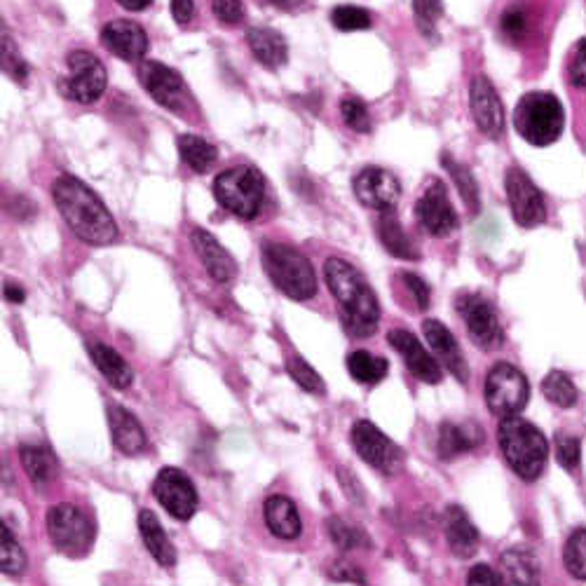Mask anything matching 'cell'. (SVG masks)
<instances>
[{"mask_svg": "<svg viewBox=\"0 0 586 586\" xmlns=\"http://www.w3.org/2000/svg\"><path fill=\"white\" fill-rule=\"evenodd\" d=\"M467 586H502V579L486 563L474 565L467 575Z\"/></svg>", "mask_w": 586, "mask_h": 586, "instance_id": "49", "label": "cell"}, {"mask_svg": "<svg viewBox=\"0 0 586 586\" xmlns=\"http://www.w3.org/2000/svg\"><path fill=\"white\" fill-rule=\"evenodd\" d=\"M87 352H90L94 366L101 371V376H104L115 390H127V387L134 383L132 366H129L127 361L122 359V354L115 352L113 347L94 340V343L87 345Z\"/></svg>", "mask_w": 586, "mask_h": 586, "instance_id": "27", "label": "cell"}, {"mask_svg": "<svg viewBox=\"0 0 586 586\" xmlns=\"http://www.w3.org/2000/svg\"><path fill=\"white\" fill-rule=\"evenodd\" d=\"M331 577L338 579V582H357V584H366L364 575H361L357 565L350 563H336L331 568Z\"/></svg>", "mask_w": 586, "mask_h": 586, "instance_id": "50", "label": "cell"}, {"mask_svg": "<svg viewBox=\"0 0 586 586\" xmlns=\"http://www.w3.org/2000/svg\"><path fill=\"white\" fill-rule=\"evenodd\" d=\"M509 209L521 228H537L547 221V200L535 181L519 167H509L504 174Z\"/></svg>", "mask_w": 586, "mask_h": 586, "instance_id": "11", "label": "cell"}, {"mask_svg": "<svg viewBox=\"0 0 586 586\" xmlns=\"http://www.w3.org/2000/svg\"><path fill=\"white\" fill-rule=\"evenodd\" d=\"M52 197L66 226L83 242L92 247H106L118 240V226H115L111 211L106 209L101 197L76 176L61 174L52 186Z\"/></svg>", "mask_w": 586, "mask_h": 586, "instance_id": "1", "label": "cell"}, {"mask_svg": "<svg viewBox=\"0 0 586 586\" xmlns=\"http://www.w3.org/2000/svg\"><path fill=\"white\" fill-rule=\"evenodd\" d=\"M68 76L61 80V92L78 104H94L106 92V68L87 50H73L66 59Z\"/></svg>", "mask_w": 586, "mask_h": 586, "instance_id": "10", "label": "cell"}, {"mask_svg": "<svg viewBox=\"0 0 586 586\" xmlns=\"http://www.w3.org/2000/svg\"><path fill=\"white\" fill-rule=\"evenodd\" d=\"M401 282L406 284L408 293L413 296L415 305H418V310H427L429 308V301H432V289H429V284L425 279L413 275V272H401Z\"/></svg>", "mask_w": 586, "mask_h": 586, "instance_id": "46", "label": "cell"}, {"mask_svg": "<svg viewBox=\"0 0 586 586\" xmlns=\"http://www.w3.org/2000/svg\"><path fill=\"white\" fill-rule=\"evenodd\" d=\"M500 29L509 40H521L523 36H526V31H528L526 8L516 3V5H511V8L504 10L502 19H500Z\"/></svg>", "mask_w": 586, "mask_h": 586, "instance_id": "43", "label": "cell"}, {"mask_svg": "<svg viewBox=\"0 0 586 586\" xmlns=\"http://www.w3.org/2000/svg\"><path fill=\"white\" fill-rule=\"evenodd\" d=\"M565 570L575 579H586V528H577L563 549Z\"/></svg>", "mask_w": 586, "mask_h": 586, "instance_id": "38", "label": "cell"}, {"mask_svg": "<svg viewBox=\"0 0 586 586\" xmlns=\"http://www.w3.org/2000/svg\"><path fill=\"white\" fill-rule=\"evenodd\" d=\"M286 371H289V376L296 380L298 387H303L305 392L310 394H324L326 387H324V380L319 373L312 369L308 361L301 359V357H293L286 361Z\"/></svg>", "mask_w": 586, "mask_h": 586, "instance_id": "41", "label": "cell"}, {"mask_svg": "<svg viewBox=\"0 0 586 586\" xmlns=\"http://www.w3.org/2000/svg\"><path fill=\"white\" fill-rule=\"evenodd\" d=\"M354 195L364 207L383 211H392L394 204L401 197L399 179L392 172H387L383 167H366L354 176L352 181Z\"/></svg>", "mask_w": 586, "mask_h": 586, "instance_id": "16", "label": "cell"}, {"mask_svg": "<svg viewBox=\"0 0 586 586\" xmlns=\"http://www.w3.org/2000/svg\"><path fill=\"white\" fill-rule=\"evenodd\" d=\"M455 305H458L462 322H465L469 338L474 340L476 347L486 352L502 347L504 331L493 303L486 301L479 293H462Z\"/></svg>", "mask_w": 586, "mask_h": 586, "instance_id": "12", "label": "cell"}, {"mask_svg": "<svg viewBox=\"0 0 586 586\" xmlns=\"http://www.w3.org/2000/svg\"><path fill=\"white\" fill-rule=\"evenodd\" d=\"M211 10H214V17L218 22L228 26L242 22L244 17L242 0H211Z\"/></svg>", "mask_w": 586, "mask_h": 586, "instance_id": "48", "label": "cell"}, {"mask_svg": "<svg viewBox=\"0 0 586 586\" xmlns=\"http://www.w3.org/2000/svg\"><path fill=\"white\" fill-rule=\"evenodd\" d=\"M556 458L558 465L568 469V472H575L579 467V458H582V446H579V439L575 436H556Z\"/></svg>", "mask_w": 586, "mask_h": 586, "instance_id": "44", "label": "cell"}, {"mask_svg": "<svg viewBox=\"0 0 586 586\" xmlns=\"http://www.w3.org/2000/svg\"><path fill=\"white\" fill-rule=\"evenodd\" d=\"M413 17L422 36L427 40H436L439 22L444 17V5H441V0H413Z\"/></svg>", "mask_w": 586, "mask_h": 586, "instance_id": "37", "label": "cell"}, {"mask_svg": "<svg viewBox=\"0 0 586 586\" xmlns=\"http://www.w3.org/2000/svg\"><path fill=\"white\" fill-rule=\"evenodd\" d=\"M568 78L572 87L586 90V40H579L568 64Z\"/></svg>", "mask_w": 586, "mask_h": 586, "instance_id": "47", "label": "cell"}, {"mask_svg": "<svg viewBox=\"0 0 586 586\" xmlns=\"http://www.w3.org/2000/svg\"><path fill=\"white\" fill-rule=\"evenodd\" d=\"M415 218H418L422 230L432 237H448L458 230V211L453 209L448 190L439 179L427 183L425 193L415 204Z\"/></svg>", "mask_w": 586, "mask_h": 586, "instance_id": "13", "label": "cell"}, {"mask_svg": "<svg viewBox=\"0 0 586 586\" xmlns=\"http://www.w3.org/2000/svg\"><path fill=\"white\" fill-rule=\"evenodd\" d=\"M481 429L476 425H455V422H444L439 429V444L436 451L444 460H453L462 453H469L479 446Z\"/></svg>", "mask_w": 586, "mask_h": 586, "instance_id": "29", "label": "cell"}, {"mask_svg": "<svg viewBox=\"0 0 586 586\" xmlns=\"http://www.w3.org/2000/svg\"><path fill=\"white\" fill-rule=\"evenodd\" d=\"M139 78L143 90L151 94L153 101H158L162 108L174 113H183L188 106L186 83L174 68H169L160 61H146L139 68Z\"/></svg>", "mask_w": 586, "mask_h": 586, "instance_id": "15", "label": "cell"}, {"mask_svg": "<svg viewBox=\"0 0 586 586\" xmlns=\"http://www.w3.org/2000/svg\"><path fill=\"white\" fill-rule=\"evenodd\" d=\"M441 162H444L446 172L451 174L455 188H458V193L462 197V202L467 204V209L472 211V214H479V209H481V195H479V183H476L474 174L469 172V169L465 165H460L458 160L451 158V155H448V153L441 155Z\"/></svg>", "mask_w": 586, "mask_h": 586, "instance_id": "34", "label": "cell"}, {"mask_svg": "<svg viewBox=\"0 0 586 586\" xmlns=\"http://www.w3.org/2000/svg\"><path fill=\"white\" fill-rule=\"evenodd\" d=\"M247 43L258 64L265 68H279L289 59V45L275 29H249Z\"/></svg>", "mask_w": 586, "mask_h": 586, "instance_id": "28", "label": "cell"}, {"mask_svg": "<svg viewBox=\"0 0 586 586\" xmlns=\"http://www.w3.org/2000/svg\"><path fill=\"white\" fill-rule=\"evenodd\" d=\"M214 197L230 214L251 221V218L261 214L265 200V179L258 169L249 165L230 167L216 176Z\"/></svg>", "mask_w": 586, "mask_h": 586, "instance_id": "6", "label": "cell"}, {"mask_svg": "<svg viewBox=\"0 0 586 586\" xmlns=\"http://www.w3.org/2000/svg\"><path fill=\"white\" fill-rule=\"evenodd\" d=\"M263 516L270 533L279 540H296L303 533V521L296 504L284 495H272L263 504Z\"/></svg>", "mask_w": 586, "mask_h": 586, "instance_id": "23", "label": "cell"}, {"mask_svg": "<svg viewBox=\"0 0 586 586\" xmlns=\"http://www.w3.org/2000/svg\"><path fill=\"white\" fill-rule=\"evenodd\" d=\"M3 61H5V71H8L17 83H26V78H29V66L24 64L22 57H19L17 47L12 45V40L8 36L3 38Z\"/></svg>", "mask_w": 586, "mask_h": 586, "instance_id": "45", "label": "cell"}, {"mask_svg": "<svg viewBox=\"0 0 586 586\" xmlns=\"http://www.w3.org/2000/svg\"><path fill=\"white\" fill-rule=\"evenodd\" d=\"M139 533L143 544H146L148 554H151L162 568H172L176 563V549L172 540L167 537L165 528H162V523L158 521V516H155L151 509L139 511Z\"/></svg>", "mask_w": 586, "mask_h": 586, "instance_id": "26", "label": "cell"}, {"mask_svg": "<svg viewBox=\"0 0 586 586\" xmlns=\"http://www.w3.org/2000/svg\"><path fill=\"white\" fill-rule=\"evenodd\" d=\"M101 43L111 54L122 61H139L148 52V36L136 22L115 19L101 31Z\"/></svg>", "mask_w": 586, "mask_h": 586, "instance_id": "19", "label": "cell"}, {"mask_svg": "<svg viewBox=\"0 0 586 586\" xmlns=\"http://www.w3.org/2000/svg\"><path fill=\"white\" fill-rule=\"evenodd\" d=\"M19 460H22L24 472L29 474L33 483H47L57 472V462L54 455L47 451L45 446L38 444H24L19 448Z\"/></svg>", "mask_w": 586, "mask_h": 586, "instance_id": "33", "label": "cell"}, {"mask_svg": "<svg viewBox=\"0 0 586 586\" xmlns=\"http://www.w3.org/2000/svg\"><path fill=\"white\" fill-rule=\"evenodd\" d=\"M0 565H3V572L10 577H19L26 568V554L15 537H12L10 528L3 526V533H0Z\"/></svg>", "mask_w": 586, "mask_h": 586, "instance_id": "39", "label": "cell"}, {"mask_svg": "<svg viewBox=\"0 0 586 586\" xmlns=\"http://www.w3.org/2000/svg\"><path fill=\"white\" fill-rule=\"evenodd\" d=\"M483 394H486L490 413L497 415V418H511V415H519L528 406L530 385L516 366L500 361L488 371Z\"/></svg>", "mask_w": 586, "mask_h": 586, "instance_id": "8", "label": "cell"}, {"mask_svg": "<svg viewBox=\"0 0 586 586\" xmlns=\"http://www.w3.org/2000/svg\"><path fill=\"white\" fill-rule=\"evenodd\" d=\"M172 17L179 26L190 24L195 17V3L193 0H172Z\"/></svg>", "mask_w": 586, "mask_h": 586, "instance_id": "51", "label": "cell"}, {"mask_svg": "<svg viewBox=\"0 0 586 586\" xmlns=\"http://www.w3.org/2000/svg\"><path fill=\"white\" fill-rule=\"evenodd\" d=\"M542 392L551 404L561 408H572L579 399L575 383H572V380L561 371H551L549 376L542 380Z\"/></svg>", "mask_w": 586, "mask_h": 586, "instance_id": "36", "label": "cell"}, {"mask_svg": "<svg viewBox=\"0 0 586 586\" xmlns=\"http://www.w3.org/2000/svg\"><path fill=\"white\" fill-rule=\"evenodd\" d=\"M270 5H275L277 10H286V12H291V10H296V8H301L303 5V0H268Z\"/></svg>", "mask_w": 586, "mask_h": 586, "instance_id": "54", "label": "cell"}, {"mask_svg": "<svg viewBox=\"0 0 586 586\" xmlns=\"http://www.w3.org/2000/svg\"><path fill=\"white\" fill-rule=\"evenodd\" d=\"M115 3L129 12H141V10H146L148 5L153 3V0H115Z\"/></svg>", "mask_w": 586, "mask_h": 586, "instance_id": "53", "label": "cell"}, {"mask_svg": "<svg viewBox=\"0 0 586 586\" xmlns=\"http://www.w3.org/2000/svg\"><path fill=\"white\" fill-rule=\"evenodd\" d=\"M347 371L361 385H378L385 380L390 364H387V359L376 357V354L357 350L350 352V357H347Z\"/></svg>", "mask_w": 586, "mask_h": 586, "instance_id": "31", "label": "cell"}, {"mask_svg": "<svg viewBox=\"0 0 586 586\" xmlns=\"http://www.w3.org/2000/svg\"><path fill=\"white\" fill-rule=\"evenodd\" d=\"M270 282L291 301H310L317 293V275L301 251L279 242H268L261 251Z\"/></svg>", "mask_w": 586, "mask_h": 586, "instance_id": "5", "label": "cell"}, {"mask_svg": "<svg viewBox=\"0 0 586 586\" xmlns=\"http://www.w3.org/2000/svg\"><path fill=\"white\" fill-rule=\"evenodd\" d=\"M422 333H425L427 343L434 350L439 364H444L446 369L460 380V383H467V378H469L467 361H465V354H462L458 340H455L453 333L448 331L446 326L439 322V319H425V322H422Z\"/></svg>", "mask_w": 586, "mask_h": 586, "instance_id": "21", "label": "cell"}, {"mask_svg": "<svg viewBox=\"0 0 586 586\" xmlns=\"http://www.w3.org/2000/svg\"><path fill=\"white\" fill-rule=\"evenodd\" d=\"M5 298H8L10 303H24L26 293H24L22 286H17V284H5Z\"/></svg>", "mask_w": 586, "mask_h": 586, "instance_id": "52", "label": "cell"}, {"mask_svg": "<svg viewBox=\"0 0 586 586\" xmlns=\"http://www.w3.org/2000/svg\"><path fill=\"white\" fill-rule=\"evenodd\" d=\"M324 279L340 305L345 331L354 338L373 336L380 322V303L366 277L343 258H329L324 263Z\"/></svg>", "mask_w": 586, "mask_h": 586, "instance_id": "2", "label": "cell"}, {"mask_svg": "<svg viewBox=\"0 0 586 586\" xmlns=\"http://www.w3.org/2000/svg\"><path fill=\"white\" fill-rule=\"evenodd\" d=\"M350 439L359 458L364 460L366 465L378 469V472L392 476L404 467V451L394 444L383 429L373 425V422L369 420L354 422Z\"/></svg>", "mask_w": 586, "mask_h": 586, "instance_id": "9", "label": "cell"}, {"mask_svg": "<svg viewBox=\"0 0 586 586\" xmlns=\"http://www.w3.org/2000/svg\"><path fill=\"white\" fill-rule=\"evenodd\" d=\"M47 535L59 554L83 558L94 544V523L76 504H57L47 511Z\"/></svg>", "mask_w": 586, "mask_h": 586, "instance_id": "7", "label": "cell"}, {"mask_svg": "<svg viewBox=\"0 0 586 586\" xmlns=\"http://www.w3.org/2000/svg\"><path fill=\"white\" fill-rule=\"evenodd\" d=\"M446 540L458 558H472L479 549V530L458 504L446 509Z\"/></svg>", "mask_w": 586, "mask_h": 586, "instance_id": "25", "label": "cell"}, {"mask_svg": "<svg viewBox=\"0 0 586 586\" xmlns=\"http://www.w3.org/2000/svg\"><path fill=\"white\" fill-rule=\"evenodd\" d=\"M190 242H193L195 254L200 256L202 265L207 268L209 277L214 279L216 284L233 282L235 275H237L235 258L221 247V242H218L216 237L209 233V230L195 228L193 233H190Z\"/></svg>", "mask_w": 586, "mask_h": 586, "instance_id": "20", "label": "cell"}, {"mask_svg": "<svg viewBox=\"0 0 586 586\" xmlns=\"http://www.w3.org/2000/svg\"><path fill=\"white\" fill-rule=\"evenodd\" d=\"M469 108H472L476 127L488 139H500L504 132V106L500 94L486 76H476L469 85Z\"/></svg>", "mask_w": 586, "mask_h": 586, "instance_id": "18", "label": "cell"}, {"mask_svg": "<svg viewBox=\"0 0 586 586\" xmlns=\"http://www.w3.org/2000/svg\"><path fill=\"white\" fill-rule=\"evenodd\" d=\"M153 495L155 500L179 521L193 519L197 511V502H200L197 500V490L193 486V481L176 467H165L158 476H155Z\"/></svg>", "mask_w": 586, "mask_h": 586, "instance_id": "14", "label": "cell"}, {"mask_svg": "<svg viewBox=\"0 0 586 586\" xmlns=\"http://www.w3.org/2000/svg\"><path fill=\"white\" fill-rule=\"evenodd\" d=\"M378 237L383 242V247L390 251L392 256L401 258V261H415L418 258V249L411 242V237L406 235L404 226L399 223V218L392 211H383L378 218Z\"/></svg>", "mask_w": 586, "mask_h": 586, "instance_id": "30", "label": "cell"}, {"mask_svg": "<svg viewBox=\"0 0 586 586\" xmlns=\"http://www.w3.org/2000/svg\"><path fill=\"white\" fill-rule=\"evenodd\" d=\"M108 427H111L113 444L120 453L125 455H136L146 448L148 439L146 432H143L141 422L134 418L127 408L122 406H111L108 408Z\"/></svg>", "mask_w": 586, "mask_h": 586, "instance_id": "24", "label": "cell"}, {"mask_svg": "<svg viewBox=\"0 0 586 586\" xmlns=\"http://www.w3.org/2000/svg\"><path fill=\"white\" fill-rule=\"evenodd\" d=\"M179 153H181V160L186 162L195 174L209 172L218 160L216 148L211 146L209 141H204L202 136H195V134L179 136Z\"/></svg>", "mask_w": 586, "mask_h": 586, "instance_id": "32", "label": "cell"}, {"mask_svg": "<svg viewBox=\"0 0 586 586\" xmlns=\"http://www.w3.org/2000/svg\"><path fill=\"white\" fill-rule=\"evenodd\" d=\"M497 441H500L502 455L507 465L514 469L523 481H537L547 467L549 444L544 434L533 422L511 415L502 418L497 427Z\"/></svg>", "mask_w": 586, "mask_h": 586, "instance_id": "3", "label": "cell"}, {"mask_svg": "<svg viewBox=\"0 0 586 586\" xmlns=\"http://www.w3.org/2000/svg\"><path fill=\"white\" fill-rule=\"evenodd\" d=\"M387 343L401 354L406 369L413 373L415 378L427 385H439L444 380V369H441L439 359L429 354L418 338L406 329H392L387 333Z\"/></svg>", "mask_w": 586, "mask_h": 586, "instance_id": "17", "label": "cell"}, {"mask_svg": "<svg viewBox=\"0 0 586 586\" xmlns=\"http://www.w3.org/2000/svg\"><path fill=\"white\" fill-rule=\"evenodd\" d=\"M340 115H343L345 125L359 134L371 132V115L366 104L357 97H345L340 101Z\"/></svg>", "mask_w": 586, "mask_h": 586, "instance_id": "42", "label": "cell"}, {"mask_svg": "<svg viewBox=\"0 0 586 586\" xmlns=\"http://www.w3.org/2000/svg\"><path fill=\"white\" fill-rule=\"evenodd\" d=\"M331 22L338 31L350 33V31L371 29L373 17L369 10L357 8V5H338V8L331 12Z\"/></svg>", "mask_w": 586, "mask_h": 586, "instance_id": "40", "label": "cell"}, {"mask_svg": "<svg viewBox=\"0 0 586 586\" xmlns=\"http://www.w3.org/2000/svg\"><path fill=\"white\" fill-rule=\"evenodd\" d=\"M502 586H542L540 563L530 549L514 547L500 556Z\"/></svg>", "mask_w": 586, "mask_h": 586, "instance_id": "22", "label": "cell"}, {"mask_svg": "<svg viewBox=\"0 0 586 586\" xmlns=\"http://www.w3.org/2000/svg\"><path fill=\"white\" fill-rule=\"evenodd\" d=\"M514 127L523 141L547 148L563 136L565 108L551 92H528L514 111Z\"/></svg>", "mask_w": 586, "mask_h": 586, "instance_id": "4", "label": "cell"}, {"mask_svg": "<svg viewBox=\"0 0 586 586\" xmlns=\"http://www.w3.org/2000/svg\"><path fill=\"white\" fill-rule=\"evenodd\" d=\"M326 530H329L331 542L336 544L340 551L371 547L369 535H366L359 526H352V523L340 519V516H331V519L326 521Z\"/></svg>", "mask_w": 586, "mask_h": 586, "instance_id": "35", "label": "cell"}]
</instances>
